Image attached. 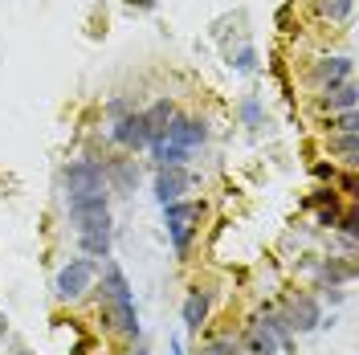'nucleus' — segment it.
I'll use <instances>...</instances> for the list:
<instances>
[{
	"label": "nucleus",
	"instance_id": "5701e85b",
	"mask_svg": "<svg viewBox=\"0 0 359 355\" xmlns=\"http://www.w3.org/2000/svg\"><path fill=\"white\" fill-rule=\"evenodd\" d=\"M351 4H355V0H318V8H323L327 17H335V21L351 13Z\"/></svg>",
	"mask_w": 359,
	"mask_h": 355
},
{
	"label": "nucleus",
	"instance_id": "412c9836",
	"mask_svg": "<svg viewBox=\"0 0 359 355\" xmlns=\"http://www.w3.org/2000/svg\"><path fill=\"white\" fill-rule=\"evenodd\" d=\"M201 355H241V347H237V339H212L201 347Z\"/></svg>",
	"mask_w": 359,
	"mask_h": 355
},
{
	"label": "nucleus",
	"instance_id": "f03ea898",
	"mask_svg": "<svg viewBox=\"0 0 359 355\" xmlns=\"http://www.w3.org/2000/svg\"><path fill=\"white\" fill-rule=\"evenodd\" d=\"M204 217V204L201 200H172V204H163V229H168V237H172V249H176L180 257L192 249V237H196V229H201Z\"/></svg>",
	"mask_w": 359,
	"mask_h": 355
},
{
	"label": "nucleus",
	"instance_id": "6ab92c4d",
	"mask_svg": "<svg viewBox=\"0 0 359 355\" xmlns=\"http://www.w3.org/2000/svg\"><path fill=\"white\" fill-rule=\"evenodd\" d=\"M355 278V266L351 262H327L323 266V282H331V290H339L343 282H351Z\"/></svg>",
	"mask_w": 359,
	"mask_h": 355
},
{
	"label": "nucleus",
	"instance_id": "f8f14e48",
	"mask_svg": "<svg viewBox=\"0 0 359 355\" xmlns=\"http://www.w3.org/2000/svg\"><path fill=\"white\" fill-rule=\"evenodd\" d=\"M176 102H168V98H159V102H151L147 111H143V123H147V135H151V143L156 139H163V131L172 127V119H176Z\"/></svg>",
	"mask_w": 359,
	"mask_h": 355
},
{
	"label": "nucleus",
	"instance_id": "f257e3e1",
	"mask_svg": "<svg viewBox=\"0 0 359 355\" xmlns=\"http://www.w3.org/2000/svg\"><path fill=\"white\" fill-rule=\"evenodd\" d=\"M102 314L118 335L139 339V311H135V290L118 262H102Z\"/></svg>",
	"mask_w": 359,
	"mask_h": 355
},
{
	"label": "nucleus",
	"instance_id": "20e7f679",
	"mask_svg": "<svg viewBox=\"0 0 359 355\" xmlns=\"http://www.w3.org/2000/svg\"><path fill=\"white\" fill-rule=\"evenodd\" d=\"M62 188H66V196L74 192H111L107 188V168H102V159H69L66 168H62Z\"/></svg>",
	"mask_w": 359,
	"mask_h": 355
},
{
	"label": "nucleus",
	"instance_id": "2f4dec72",
	"mask_svg": "<svg viewBox=\"0 0 359 355\" xmlns=\"http://www.w3.org/2000/svg\"><path fill=\"white\" fill-rule=\"evenodd\" d=\"M17 355H29V351H17Z\"/></svg>",
	"mask_w": 359,
	"mask_h": 355
},
{
	"label": "nucleus",
	"instance_id": "b1692460",
	"mask_svg": "<svg viewBox=\"0 0 359 355\" xmlns=\"http://www.w3.org/2000/svg\"><path fill=\"white\" fill-rule=\"evenodd\" d=\"M233 69H241V74H253V69H257V49H253V45H245V49L237 53Z\"/></svg>",
	"mask_w": 359,
	"mask_h": 355
},
{
	"label": "nucleus",
	"instance_id": "dca6fc26",
	"mask_svg": "<svg viewBox=\"0 0 359 355\" xmlns=\"http://www.w3.org/2000/svg\"><path fill=\"white\" fill-rule=\"evenodd\" d=\"M78 249H82V257L107 262L111 257V233H78Z\"/></svg>",
	"mask_w": 359,
	"mask_h": 355
},
{
	"label": "nucleus",
	"instance_id": "9b49d317",
	"mask_svg": "<svg viewBox=\"0 0 359 355\" xmlns=\"http://www.w3.org/2000/svg\"><path fill=\"white\" fill-rule=\"evenodd\" d=\"M107 168V188H114V192H135L139 188V168H135L131 159H111V163H102Z\"/></svg>",
	"mask_w": 359,
	"mask_h": 355
},
{
	"label": "nucleus",
	"instance_id": "cd10ccee",
	"mask_svg": "<svg viewBox=\"0 0 359 355\" xmlns=\"http://www.w3.org/2000/svg\"><path fill=\"white\" fill-rule=\"evenodd\" d=\"M318 225H327V229H335V225H339V208H327V213L318 217Z\"/></svg>",
	"mask_w": 359,
	"mask_h": 355
},
{
	"label": "nucleus",
	"instance_id": "6e6552de",
	"mask_svg": "<svg viewBox=\"0 0 359 355\" xmlns=\"http://www.w3.org/2000/svg\"><path fill=\"white\" fill-rule=\"evenodd\" d=\"M196 184V176L188 168H159L156 172V200L159 204H172V200H184V192Z\"/></svg>",
	"mask_w": 359,
	"mask_h": 355
},
{
	"label": "nucleus",
	"instance_id": "39448f33",
	"mask_svg": "<svg viewBox=\"0 0 359 355\" xmlns=\"http://www.w3.org/2000/svg\"><path fill=\"white\" fill-rule=\"evenodd\" d=\"M163 143H172L180 152H192V156H196V147L208 143V123H204V119H184V114H176L172 127L163 131Z\"/></svg>",
	"mask_w": 359,
	"mask_h": 355
},
{
	"label": "nucleus",
	"instance_id": "393cba45",
	"mask_svg": "<svg viewBox=\"0 0 359 355\" xmlns=\"http://www.w3.org/2000/svg\"><path fill=\"white\" fill-rule=\"evenodd\" d=\"M241 119H245V127H262V107H257V98H245V102H241Z\"/></svg>",
	"mask_w": 359,
	"mask_h": 355
},
{
	"label": "nucleus",
	"instance_id": "bb28decb",
	"mask_svg": "<svg viewBox=\"0 0 359 355\" xmlns=\"http://www.w3.org/2000/svg\"><path fill=\"white\" fill-rule=\"evenodd\" d=\"M107 114H111V119H123V114H131V102H127V98H114L111 107H107Z\"/></svg>",
	"mask_w": 359,
	"mask_h": 355
},
{
	"label": "nucleus",
	"instance_id": "0eeeda50",
	"mask_svg": "<svg viewBox=\"0 0 359 355\" xmlns=\"http://www.w3.org/2000/svg\"><path fill=\"white\" fill-rule=\"evenodd\" d=\"M111 139L118 143V147H127V152H143V147H151V135H147L143 111H131V114H123V119H114Z\"/></svg>",
	"mask_w": 359,
	"mask_h": 355
},
{
	"label": "nucleus",
	"instance_id": "f3484780",
	"mask_svg": "<svg viewBox=\"0 0 359 355\" xmlns=\"http://www.w3.org/2000/svg\"><path fill=\"white\" fill-rule=\"evenodd\" d=\"M262 323H266V327H269V335L278 339V347H290V343H294V331H290V323H286V314L266 311V314H262Z\"/></svg>",
	"mask_w": 359,
	"mask_h": 355
},
{
	"label": "nucleus",
	"instance_id": "ddd939ff",
	"mask_svg": "<svg viewBox=\"0 0 359 355\" xmlns=\"http://www.w3.org/2000/svg\"><path fill=\"white\" fill-rule=\"evenodd\" d=\"M111 208V192H74L66 196V213L74 217H86V213H107Z\"/></svg>",
	"mask_w": 359,
	"mask_h": 355
},
{
	"label": "nucleus",
	"instance_id": "2eb2a0df",
	"mask_svg": "<svg viewBox=\"0 0 359 355\" xmlns=\"http://www.w3.org/2000/svg\"><path fill=\"white\" fill-rule=\"evenodd\" d=\"M355 102H359L355 82H339V86L323 90V107H327V111H355Z\"/></svg>",
	"mask_w": 359,
	"mask_h": 355
},
{
	"label": "nucleus",
	"instance_id": "4468645a",
	"mask_svg": "<svg viewBox=\"0 0 359 355\" xmlns=\"http://www.w3.org/2000/svg\"><path fill=\"white\" fill-rule=\"evenodd\" d=\"M351 58H327V62H318V69H314V78L323 82V90L339 86V82H351Z\"/></svg>",
	"mask_w": 359,
	"mask_h": 355
},
{
	"label": "nucleus",
	"instance_id": "c756f323",
	"mask_svg": "<svg viewBox=\"0 0 359 355\" xmlns=\"http://www.w3.org/2000/svg\"><path fill=\"white\" fill-rule=\"evenodd\" d=\"M131 355H147V343H143V335L135 339V347H131Z\"/></svg>",
	"mask_w": 359,
	"mask_h": 355
},
{
	"label": "nucleus",
	"instance_id": "9d476101",
	"mask_svg": "<svg viewBox=\"0 0 359 355\" xmlns=\"http://www.w3.org/2000/svg\"><path fill=\"white\" fill-rule=\"evenodd\" d=\"M237 347H241L245 355H278V351H282V347H278V339L269 335V327L262 323V319H253V323H249Z\"/></svg>",
	"mask_w": 359,
	"mask_h": 355
},
{
	"label": "nucleus",
	"instance_id": "7ed1b4c3",
	"mask_svg": "<svg viewBox=\"0 0 359 355\" xmlns=\"http://www.w3.org/2000/svg\"><path fill=\"white\" fill-rule=\"evenodd\" d=\"M98 269H102V262H94V257H69L66 266L53 274V294H57L62 302H74V298H82V294L94 286Z\"/></svg>",
	"mask_w": 359,
	"mask_h": 355
},
{
	"label": "nucleus",
	"instance_id": "aec40b11",
	"mask_svg": "<svg viewBox=\"0 0 359 355\" xmlns=\"http://www.w3.org/2000/svg\"><path fill=\"white\" fill-rule=\"evenodd\" d=\"M331 152L343 156L351 168H355L359 163V135H335V139H331Z\"/></svg>",
	"mask_w": 359,
	"mask_h": 355
},
{
	"label": "nucleus",
	"instance_id": "c85d7f7f",
	"mask_svg": "<svg viewBox=\"0 0 359 355\" xmlns=\"http://www.w3.org/2000/svg\"><path fill=\"white\" fill-rule=\"evenodd\" d=\"M314 176H318V180H335V168H331V163H318V168H314Z\"/></svg>",
	"mask_w": 359,
	"mask_h": 355
},
{
	"label": "nucleus",
	"instance_id": "4be33fe9",
	"mask_svg": "<svg viewBox=\"0 0 359 355\" xmlns=\"http://www.w3.org/2000/svg\"><path fill=\"white\" fill-rule=\"evenodd\" d=\"M331 131H335V135H355V131H359L355 111H343L339 119H331Z\"/></svg>",
	"mask_w": 359,
	"mask_h": 355
},
{
	"label": "nucleus",
	"instance_id": "a878e982",
	"mask_svg": "<svg viewBox=\"0 0 359 355\" xmlns=\"http://www.w3.org/2000/svg\"><path fill=\"white\" fill-rule=\"evenodd\" d=\"M339 229H343V237H355V233H359V213H347V217H339Z\"/></svg>",
	"mask_w": 359,
	"mask_h": 355
},
{
	"label": "nucleus",
	"instance_id": "a211bd4d",
	"mask_svg": "<svg viewBox=\"0 0 359 355\" xmlns=\"http://www.w3.org/2000/svg\"><path fill=\"white\" fill-rule=\"evenodd\" d=\"M74 233H111V208H107V213L74 217Z\"/></svg>",
	"mask_w": 359,
	"mask_h": 355
},
{
	"label": "nucleus",
	"instance_id": "423d86ee",
	"mask_svg": "<svg viewBox=\"0 0 359 355\" xmlns=\"http://www.w3.org/2000/svg\"><path fill=\"white\" fill-rule=\"evenodd\" d=\"M286 323H290L294 335H306L314 327H323V302L314 294H298L286 302Z\"/></svg>",
	"mask_w": 359,
	"mask_h": 355
},
{
	"label": "nucleus",
	"instance_id": "7c9ffc66",
	"mask_svg": "<svg viewBox=\"0 0 359 355\" xmlns=\"http://www.w3.org/2000/svg\"><path fill=\"white\" fill-rule=\"evenodd\" d=\"M127 4H131V8H151L156 0H127Z\"/></svg>",
	"mask_w": 359,
	"mask_h": 355
},
{
	"label": "nucleus",
	"instance_id": "1a4fd4ad",
	"mask_svg": "<svg viewBox=\"0 0 359 355\" xmlns=\"http://www.w3.org/2000/svg\"><path fill=\"white\" fill-rule=\"evenodd\" d=\"M208 307H212V290H204V286H192V290H188V298H184V311H180L184 331H188V335L201 331L204 319H208Z\"/></svg>",
	"mask_w": 359,
	"mask_h": 355
}]
</instances>
